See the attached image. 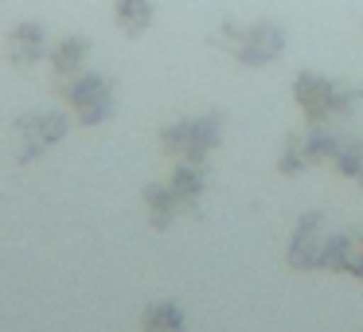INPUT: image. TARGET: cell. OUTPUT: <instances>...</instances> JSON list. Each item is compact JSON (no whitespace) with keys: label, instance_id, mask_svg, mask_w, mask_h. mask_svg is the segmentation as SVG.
Segmentation results:
<instances>
[{"label":"cell","instance_id":"obj_1","mask_svg":"<svg viewBox=\"0 0 363 332\" xmlns=\"http://www.w3.org/2000/svg\"><path fill=\"white\" fill-rule=\"evenodd\" d=\"M293 106L301 110L305 126H336L352 121L363 106V87L347 79H328L320 71L293 74Z\"/></svg>","mask_w":363,"mask_h":332},{"label":"cell","instance_id":"obj_2","mask_svg":"<svg viewBox=\"0 0 363 332\" xmlns=\"http://www.w3.org/2000/svg\"><path fill=\"white\" fill-rule=\"evenodd\" d=\"M215 51H223L227 59H235L238 67H269L285 55V28L277 20H238L223 16L215 24V32L207 35Z\"/></svg>","mask_w":363,"mask_h":332},{"label":"cell","instance_id":"obj_3","mask_svg":"<svg viewBox=\"0 0 363 332\" xmlns=\"http://www.w3.org/2000/svg\"><path fill=\"white\" fill-rule=\"evenodd\" d=\"M227 133V114L223 110H203V114H188V118H176L160 129V153L168 160H196L207 165L215 149L223 145Z\"/></svg>","mask_w":363,"mask_h":332},{"label":"cell","instance_id":"obj_4","mask_svg":"<svg viewBox=\"0 0 363 332\" xmlns=\"http://www.w3.org/2000/svg\"><path fill=\"white\" fill-rule=\"evenodd\" d=\"M74 118L63 110H32V114H20L12 121V160L16 165H35L43 160L59 141H67Z\"/></svg>","mask_w":363,"mask_h":332},{"label":"cell","instance_id":"obj_5","mask_svg":"<svg viewBox=\"0 0 363 332\" xmlns=\"http://www.w3.org/2000/svg\"><path fill=\"white\" fill-rule=\"evenodd\" d=\"M59 98L67 102L74 126H82V129L106 126V121L113 118V110H118V90H113V82L98 71H82V74H74V79L59 82Z\"/></svg>","mask_w":363,"mask_h":332},{"label":"cell","instance_id":"obj_6","mask_svg":"<svg viewBox=\"0 0 363 332\" xmlns=\"http://www.w3.org/2000/svg\"><path fill=\"white\" fill-rule=\"evenodd\" d=\"M340 145H344V137L332 133V126H301V129H293V133H285L274 168L281 176H301L316 165H332Z\"/></svg>","mask_w":363,"mask_h":332},{"label":"cell","instance_id":"obj_7","mask_svg":"<svg viewBox=\"0 0 363 332\" xmlns=\"http://www.w3.org/2000/svg\"><path fill=\"white\" fill-rule=\"evenodd\" d=\"M332 231L324 227V215L320 211H305L289 231V243H285V266L297 270V274H313L320 270V254L324 243H328Z\"/></svg>","mask_w":363,"mask_h":332},{"label":"cell","instance_id":"obj_8","mask_svg":"<svg viewBox=\"0 0 363 332\" xmlns=\"http://www.w3.org/2000/svg\"><path fill=\"white\" fill-rule=\"evenodd\" d=\"M48 51H51V35L40 20H20V24H12L9 35H4V59H9V67H16V71H32L35 63L48 59Z\"/></svg>","mask_w":363,"mask_h":332},{"label":"cell","instance_id":"obj_9","mask_svg":"<svg viewBox=\"0 0 363 332\" xmlns=\"http://www.w3.org/2000/svg\"><path fill=\"white\" fill-rule=\"evenodd\" d=\"M320 270L363 282V231H332L320 254Z\"/></svg>","mask_w":363,"mask_h":332},{"label":"cell","instance_id":"obj_10","mask_svg":"<svg viewBox=\"0 0 363 332\" xmlns=\"http://www.w3.org/2000/svg\"><path fill=\"white\" fill-rule=\"evenodd\" d=\"M168 188L180 199L184 219H199L203 211V196H207V165H196V160H176V168L168 172Z\"/></svg>","mask_w":363,"mask_h":332},{"label":"cell","instance_id":"obj_11","mask_svg":"<svg viewBox=\"0 0 363 332\" xmlns=\"http://www.w3.org/2000/svg\"><path fill=\"white\" fill-rule=\"evenodd\" d=\"M90 51H94V40L82 35V32H71V35H63V40L51 43L48 67H51V74H55V82H67V79H74V74L86 71Z\"/></svg>","mask_w":363,"mask_h":332},{"label":"cell","instance_id":"obj_12","mask_svg":"<svg viewBox=\"0 0 363 332\" xmlns=\"http://www.w3.org/2000/svg\"><path fill=\"white\" fill-rule=\"evenodd\" d=\"M141 207H145V223H149L157 235L172 231L176 219H184L180 199H176V192L168 188V180H149L141 188Z\"/></svg>","mask_w":363,"mask_h":332},{"label":"cell","instance_id":"obj_13","mask_svg":"<svg viewBox=\"0 0 363 332\" xmlns=\"http://www.w3.org/2000/svg\"><path fill=\"white\" fill-rule=\"evenodd\" d=\"M157 20V4L152 0H113V24L125 40H141Z\"/></svg>","mask_w":363,"mask_h":332},{"label":"cell","instance_id":"obj_14","mask_svg":"<svg viewBox=\"0 0 363 332\" xmlns=\"http://www.w3.org/2000/svg\"><path fill=\"white\" fill-rule=\"evenodd\" d=\"M141 332H188V316L176 301H157L141 313Z\"/></svg>","mask_w":363,"mask_h":332},{"label":"cell","instance_id":"obj_15","mask_svg":"<svg viewBox=\"0 0 363 332\" xmlns=\"http://www.w3.org/2000/svg\"><path fill=\"white\" fill-rule=\"evenodd\" d=\"M332 168L363 192V137H344L340 153L332 157Z\"/></svg>","mask_w":363,"mask_h":332}]
</instances>
